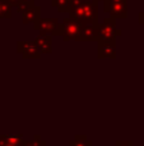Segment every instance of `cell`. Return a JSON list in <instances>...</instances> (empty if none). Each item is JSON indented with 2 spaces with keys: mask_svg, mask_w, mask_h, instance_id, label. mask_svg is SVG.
Segmentation results:
<instances>
[{
  "mask_svg": "<svg viewBox=\"0 0 144 146\" xmlns=\"http://www.w3.org/2000/svg\"><path fill=\"white\" fill-rule=\"evenodd\" d=\"M69 17L79 21L81 23H93L97 25L98 22V1L87 0L78 8L70 10Z\"/></svg>",
  "mask_w": 144,
  "mask_h": 146,
  "instance_id": "1",
  "label": "cell"
},
{
  "mask_svg": "<svg viewBox=\"0 0 144 146\" xmlns=\"http://www.w3.org/2000/svg\"><path fill=\"white\" fill-rule=\"evenodd\" d=\"M33 30L38 31L40 33L51 36H61L63 26L59 22L58 18H42L40 17L33 22Z\"/></svg>",
  "mask_w": 144,
  "mask_h": 146,
  "instance_id": "2",
  "label": "cell"
},
{
  "mask_svg": "<svg viewBox=\"0 0 144 146\" xmlns=\"http://www.w3.org/2000/svg\"><path fill=\"white\" fill-rule=\"evenodd\" d=\"M122 33L121 30L116 28V19L107 17L98 26V41H116V37Z\"/></svg>",
  "mask_w": 144,
  "mask_h": 146,
  "instance_id": "3",
  "label": "cell"
},
{
  "mask_svg": "<svg viewBox=\"0 0 144 146\" xmlns=\"http://www.w3.org/2000/svg\"><path fill=\"white\" fill-rule=\"evenodd\" d=\"M103 12L115 19H126L128 0H103Z\"/></svg>",
  "mask_w": 144,
  "mask_h": 146,
  "instance_id": "4",
  "label": "cell"
},
{
  "mask_svg": "<svg viewBox=\"0 0 144 146\" xmlns=\"http://www.w3.org/2000/svg\"><path fill=\"white\" fill-rule=\"evenodd\" d=\"M63 41L64 42H69V41H79V35H81V27L82 23L79 21L74 19V18H64L63 19Z\"/></svg>",
  "mask_w": 144,
  "mask_h": 146,
  "instance_id": "5",
  "label": "cell"
},
{
  "mask_svg": "<svg viewBox=\"0 0 144 146\" xmlns=\"http://www.w3.org/2000/svg\"><path fill=\"white\" fill-rule=\"evenodd\" d=\"M17 53L22 55L23 59H40L42 55L35 41H18Z\"/></svg>",
  "mask_w": 144,
  "mask_h": 146,
  "instance_id": "6",
  "label": "cell"
},
{
  "mask_svg": "<svg viewBox=\"0 0 144 146\" xmlns=\"http://www.w3.org/2000/svg\"><path fill=\"white\" fill-rule=\"evenodd\" d=\"M97 58H116V41H97Z\"/></svg>",
  "mask_w": 144,
  "mask_h": 146,
  "instance_id": "7",
  "label": "cell"
},
{
  "mask_svg": "<svg viewBox=\"0 0 144 146\" xmlns=\"http://www.w3.org/2000/svg\"><path fill=\"white\" fill-rule=\"evenodd\" d=\"M98 26L93 23H82L81 27V35H79V41L83 42H93L98 41Z\"/></svg>",
  "mask_w": 144,
  "mask_h": 146,
  "instance_id": "8",
  "label": "cell"
},
{
  "mask_svg": "<svg viewBox=\"0 0 144 146\" xmlns=\"http://www.w3.org/2000/svg\"><path fill=\"white\" fill-rule=\"evenodd\" d=\"M33 41H35V44L37 45V48H38V50H40L41 54H51L52 53V36L51 35L40 33Z\"/></svg>",
  "mask_w": 144,
  "mask_h": 146,
  "instance_id": "9",
  "label": "cell"
},
{
  "mask_svg": "<svg viewBox=\"0 0 144 146\" xmlns=\"http://www.w3.org/2000/svg\"><path fill=\"white\" fill-rule=\"evenodd\" d=\"M41 17V8L37 5H32L29 7L26 12L22 13V23L23 25H29L33 23L36 19Z\"/></svg>",
  "mask_w": 144,
  "mask_h": 146,
  "instance_id": "10",
  "label": "cell"
},
{
  "mask_svg": "<svg viewBox=\"0 0 144 146\" xmlns=\"http://www.w3.org/2000/svg\"><path fill=\"white\" fill-rule=\"evenodd\" d=\"M69 146H93L91 140L87 139L86 135H75L74 139L69 141Z\"/></svg>",
  "mask_w": 144,
  "mask_h": 146,
  "instance_id": "11",
  "label": "cell"
},
{
  "mask_svg": "<svg viewBox=\"0 0 144 146\" xmlns=\"http://www.w3.org/2000/svg\"><path fill=\"white\" fill-rule=\"evenodd\" d=\"M12 17V5L7 1V0H0V21L3 18H9Z\"/></svg>",
  "mask_w": 144,
  "mask_h": 146,
  "instance_id": "12",
  "label": "cell"
},
{
  "mask_svg": "<svg viewBox=\"0 0 144 146\" xmlns=\"http://www.w3.org/2000/svg\"><path fill=\"white\" fill-rule=\"evenodd\" d=\"M51 5L56 8L59 13L69 12V0H51Z\"/></svg>",
  "mask_w": 144,
  "mask_h": 146,
  "instance_id": "13",
  "label": "cell"
},
{
  "mask_svg": "<svg viewBox=\"0 0 144 146\" xmlns=\"http://www.w3.org/2000/svg\"><path fill=\"white\" fill-rule=\"evenodd\" d=\"M5 137V141L8 144H20L23 141V135H4Z\"/></svg>",
  "mask_w": 144,
  "mask_h": 146,
  "instance_id": "14",
  "label": "cell"
},
{
  "mask_svg": "<svg viewBox=\"0 0 144 146\" xmlns=\"http://www.w3.org/2000/svg\"><path fill=\"white\" fill-rule=\"evenodd\" d=\"M84 1H87V0H69V12L75 9V8H78L79 5H82Z\"/></svg>",
  "mask_w": 144,
  "mask_h": 146,
  "instance_id": "15",
  "label": "cell"
},
{
  "mask_svg": "<svg viewBox=\"0 0 144 146\" xmlns=\"http://www.w3.org/2000/svg\"><path fill=\"white\" fill-rule=\"evenodd\" d=\"M32 141L35 142V144L37 145V146H46V145H47L45 140L41 139L40 135H35V136H33V139H32Z\"/></svg>",
  "mask_w": 144,
  "mask_h": 146,
  "instance_id": "16",
  "label": "cell"
},
{
  "mask_svg": "<svg viewBox=\"0 0 144 146\" xmlns=\"http://www.w3.org/2000/svg\"><path fill=\"white\" fill-rule=\"evenodd\" d=\"M114 146H134V142L130 141V140H126V141H124V140H117V141H115Z\"/></svg>",
  "mask_w": 144,
  "mask_h": 146,
  "instance_id": "17",
  "label": "cell"
},
{
  "mask_svg": "<svg viewBox=\"0 0 144 146\" xmlns=\"http://www.w3.org/2000/svg\"><path fill=\"white\" fill-rule=\"evenodd\" d=\"M138 22H139V25H144V9L138 14Z\"/></svg>",
  "mask_w": 144,
  "mask_h": 146,
  "instance_id": "18",
  "label": "cell"
},
{
  "mask_svg": "<svg viewBox=\"0 0 144 146\" xmlns=\"http://www.w3.org/2000/svg\"><path fill=\"white\" fill-rule=\"evenodd\" d=\"M22 146H37V145H36L32 140H29V141H28V140H23V141H22Z\"/></svg>",
  "mask_w": 144,
  "mask_h": 146,
  "instance_id": "19",
  "label": "cell"
},
{
  "mask_svg": "<svg viewBox=\"0 0 144 146\" xmlns=\"http://www.w3.org/2000/svg\"><path fill=\"white\" fill-rule=\"evenodd\" d=\"M7 1L9 3V4L12 5V8H13V7H17V5L19 4L20 1H22V0H7Z\"/></svg>",
  "mask_w": 144,
  "mask_h": 146,
  "instance_id": "20",
  "label": "cell"
},
{
  "mask_svg": "<svg viewBox=\"0 0 144 146\" xmlns=\"http://www.w3.org/2000/svg\"><path fill=\"white\" fill-rule=\"evenodd\" d=\"M22 1L28 5H35V0H22Z\"/></svg>",
  "mask_w": 144,
  "mask_h": 146,
  "instance_id": "21",
  "label": "cell"
},
{
  "mask_svg": "<svg viewBox=\"0 0 144 146\" xmlns=\"http://www.w3.org/2000/svg\"><path fill=\"white\" fill-rule=\"evenodd\" d=\"M5 146H22V142H20V144H17V145H14V144H7Z\"/></svg>",
  "mask_w": 144,
  "mask_h": 146,
  "instance_id": "22",
  "label": "cell"
},
{
  "mask_svg": "<svg viewBox=\"0 0 144 146\" xmlns=\"http://www.w3.org/2000/svg\"><path fill=\"white\" fill-rule=\"evenodd\" d=\"M94 1H98L99 3V1H103V0H94Z\"/></svg>",
  "mask_w": 144,
  "mask_h": 146,
  "instance_id": "23",
  "label": "cell"
}]
</instances>
